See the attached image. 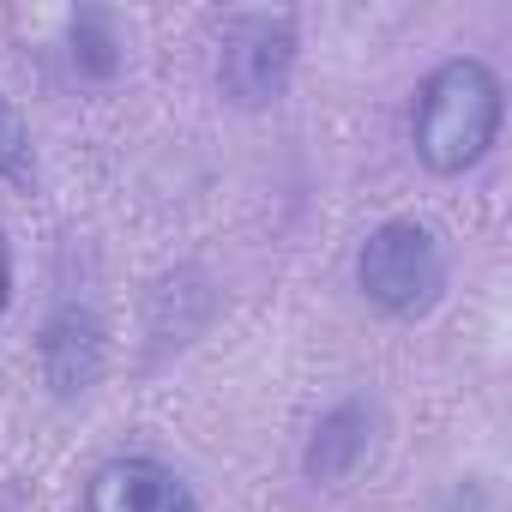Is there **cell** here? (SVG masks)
Returning <instances> with one entry per match:
<instances>
[{"mask_svg": "<svg viewBox=\"0 0 512 512\" xmlns=\"http://www.w3.org/2000/svg\"><path fill=\"white\" fill-rule=\"evenodd\" d=\"M500 121H506V91H500L494 67L476 55H452L416 85L410 139L434 175H464L494 151Z\"/></svg>", "mask_w": 512, "mask_h": 512, "instance_id": "6da1fadb", "label": "cell"}, {"mask_svg": "<svg viewBox=\"0 0 512 512\" xmlns=\"http://www.w3.org/2000/svg\"><path fill=\"white\" fill-rule=\"evenodd\" d=\"M356 284L362 296L392 314V320H422L440 296H446V247L428 223L416 217H392L380 223L362 253H356Z\"/></svg>", "mask_w": 512, "mask_h": 512, "instance_id": "7a4b0ae2", "label": "cell"}, {"mask_svg": "<svg viewBox=\"0 0 512 512\" xmlns=\"http://www.w3.org/2000/svg\"><path fill=\"white\" fill-rule=\"evenodd\" d=\"M296 73L290 13H235L217 37V85L235 109H272Z\"/></svg>", "mask_w": 512, "mask_h": 512, "instance_id": "3957f363", "label": "cell"}, {"mask_svg": "<svg viewBox=\"0 0 512 512\" xmlns=\"http://www.w3.org/2000/svg\"><path fill=\"white\" fill-rule=\"evenodd\" d=\"M85 512H199V500L163 458H109L85 482Z\"/></svg>", "mask_w": 512, "mask_h": 512, "instance_id": "277c9868", "label": "cell"}, {"mask_svg": "<svg viewBox=\"0 0 512 512\" xmlns=\"http://www.w3.org/2000/svg\"><path fill=\"white\" fill-rule=\"evenodd\" d=\"M43 374H49V386L61 392V398H79V392H91V380L103 374V326L91 320V314H79V308H67V314H55L49 326H43Z\"/></svg>", "mask_w": 512, "mask_h": 512, "instance_id": "5b68a950", "label": "cell"}, {"mask_svg": "<svg viewBox=\"0 0 512 512\" xmlns=\"http://www.w3.org/2000/svg\"><path fill=\"white\" fill-rule=\"evenodd\" d=\"M368 440H374V416L368 404H338L320 416V428L308 434V452H302V470L308 482H344L362 458H368Z\"/></svg>", "mask_w": 512, "mask_h": 512, "instance_id": "8992f818", "label": "cell"}, {"mask_svg": "<svg viewBox=\"0 0 512 512\" xmlns=\"http://www.w3.org/2000/svg\"><path fill=\"white\" fill-rule=\"evenodd\" d=\"M121 25H115V13H103V7H79L73 13V67L85 73V79H115L121 73Z\"/></svg>", "mask_w": 512, "mask_h": 512, "instance_id": "52a82bcc", "label": "cell"}, {"mask_svg": "<svg viewBox=\"0 0 512 512\" xmlns=\"http://www.w3.org/2000/svg\"><path fill=\"white\" fill-rule=\"evenodd\" d=\"M0 175L7 181H31V133L19 121V109L0 97Z\"/></svg>", "mask_w": 512, "mask_h": 512, "instance_id": "ba28073f", "label": "cell"}, {"mask_svg": "<svg viewBox=\"0 0 512 512\" xmlns=\"http://www.w3.org/2000/svg\"><path fill=\"white\" fill-rule=\"evenodd\" d=\"M7 302H13V253L0 241V314H7Z\"/></svg>", "mask_w": 512, "mask_h": 512, "instance_id": "9c48e42d", "label": "cell"}]
</instances>
